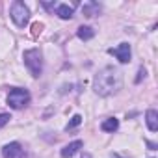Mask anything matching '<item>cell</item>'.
<instances>
[{
    "mask_svg": "<svg viewBox=\"0 0 158 158\" xmlns=\"http://www.w3.org/2000/svg\"><path fill=\"white\" fill-rule=\"evenodd\" d=\"M121 88H123V73L117 67L108 65V67L101 69L93 78V89L101 97L115 95L121 91Z\"/></svg>",
    "mask_w": 158,
    "mask_h": 158,
    "instance_id": "cell-1",
    "label": "cell"
},
{
    "mask_svg": "<svg viewBox=\"0 0 158 158\" xmlns=\"http://www.w3.org/2000/svg\"><path fill=\"white\" fill-rule=\"evenodd\" d=\"M23 60H24V65L28 67V71H30V74L34 78L41 76V73H43V56H41V50L39 48L26 50L24 56H23Z\"/></svg>",
    "mask_w": 158,
    "mask_h": 158,
    "instance_id": "cell-2",
    "label": "cell"
},
{
    "mask_svg": "<svg viewBox=\"0 0 158 158\" xmlns=\"http://www.w3.org/2000/svg\"><path fill=\"white\" fill-rule=\"evenodd\" d=\"M10 17L11 21L19 26V28H24L28 23H30V10L24 2H21V0H15V2L11 4V10H10Z\"/></svg>",
    "mask_w": 158,
    "mask_h": 158,
    "instance_id": "cell-3",
    "label": "cell"
},
{
    "mask_svg": "<svg viewBox=\"0 0 158 158\" xmlns=\"http://www.w3.org/2000/svg\"><path fill=\"white\" fill-rule=\"evenodd\" d=\"M30 101V93L26 89H21V88H15L8 93V104L15 110H21L23 106H26Z\"/></svg>",
    "mask_w": 158,
    "mask_h": 158,
    "instance_id": "cell-4",
    "label": "cell"
},
{
    "mask_svg": "<svg viewBox=\"0 0 158 158\" xmlns=\"http://www.w3.org/2000/svg\"><path fill=\"white\" fill-rule=\"evenodd\" d=\"M2 156L4 158H24V149L21 147L19 141H11L2 147Z\"/></svg>",
    "mask_w": 158,
    "mask_h": 158,
    "instance_id": "cell-5",
    "label": "cell"
},
{
    "mask_svg": "<svg viewBox=\"0 0 158 158\" xmlns=\"http://www.w3.org/2000/svg\"><path fill=\"white\" fill-rule=\"evenodd\" d=\"M110 54H114L121 63H128L130 61V45L128 43H121L115 48H110Z\"/></svg>",
    "mask_w": 158,
    "mask_h": 158,
    "instance_id": "cell-6",
    "label": "cell"
},
{
    "mask_svg": "<svg viewBox=\"0 0 158 158\" xmlns=\"http://www.w3.org/2000/svg\"><path fill=\"white\" fill-rule=\"evenodd\" d=\"M82 145H84V143H82L80 139H76V141H71L69 145H65V147L61 149V152H60V154H61V158H73V156H74L78 151L82 149Z\"/></svg>",
    "mask_w": 158,
    "mask_h": 158,
    "instance_id": "cell-7",
    "label": "cell"
},
{
    "mask_svg": "<svg viewBox=\"0 0 158 158\" xmlns=\"http://www.w3.org/2000/svg\"><path fill=\"white\" fill-rule=\"evenodd\" d=\"M73 13H74V8H73V6H67V4H60V6H56V15H58L60 19H63V21L71 19Z\"/></svg>",
    "mask_w": 158,
    "mask_h": 158,
    "instance_id": "cell-8",
    "label": "cell"
},
{
    "mask_svg": "<svg viewBox=\"0 0 158 158\" xmlns=\"http://www.w3.org/2000/svg\"><path fill=\"white\" fill-rule=\"evenodd\" d=\"M145 119H147L149 130H151V132H156V130H158V114H156V110H147Z\"/></svg>",
    "mask_w": 158,
    "mask_h": 158,
    "instance_id": "cell-9",
    "label": "cell"
},
{
    "mask_svg": "<svg viewBox=\"0 0 158 158\" xmlns=\"http://www.w3.org/2000/svg\"><path fill=\"white\" fill-rule=\"evenodd\" d=\"M82 11H84L86 17H95V15L101 13V6H99L97 2H86V4L82 6Z\"/></svg>",
    "mask_w": 158,
    "mask_h": 158,
    "instance_id": "cell-10",
    "label": "cell"
},
{
    "mask_svg": "<svg viewBox=\"0 0 158 158\" xmlns=\"http://www.w3.org/2000/svg\"><path fill=\"white\" fill-rule=\"evenodd\" d=\"M101 128H102L104 132H115V130L119 128V121H117L115 117H110V119H106V121H102V125H101Z\"/></svg>",
    "mask_w": 158,
    "mask_h": 158,
    "instance_id": "cell-11",
    "label": "cell"
},
{
    "mask_svg": "<svg viewBox=\"0 0 158 158\" xmlns=\"http://www.w3.org/2000/svg\"><path fill=\"white\" fill-rule=\"evenodd\" d=\"M78 37H80L82 41H88V39H91L93 35H95V32H93V28H89V26H80L78 28Z\"/></svg>",
    "mask_w": 158,
    "mask_h": 158,
    "instance_id": "cell-12",
    "label": "cell"
},
{
    "mask_svg": "<svg viewBox=\"0 0 158 158\" xmlns=\"http://www.w3.org/2000/svg\"><path fill=\"white\" fill-rule=\"evenodd\" d=\"M80 123H82V115H78V114H76V115H73L71 123L67 125V130H69V128H74V127H78Z\"/></svg>",
    "mask_w": 158,
    "mask_h": 158,
    "instance_id": "cell-13",
    "label": "cell"
},
{
    "mask_svg": "<svg viewBox=\"0 0 158 158\" xmlns=\"http://www.w3.org/2000/svg\"><path fill=\"white\" fill-rule=\"evenodd\" d=\"M10 119H11V115H10V114H0V127L8 125V123H10Z\"/></svg>",
    "mask_w": 158,
    "mask_h": 158,
    "instance_id": "cell-14",
    "label": "cell"
},
{
    "mask_svg": "<svg viewBox=\"0 0 158 158\" xmlns=\"http://www.w3.org/2000/svg\"><path fill=\"white\" fill-rule=\"evenodd\" d=\"M141 76H145V69H143V67L139 69V73H138V76H136V82H141Z\"/></svg>",
    "mask_w": 158,
    "mask_h": 158,
    "instance_id": "cell-15",
    "label": "cell"
},
{
    "mask_svg": "<svg viewBox=\"0 0 158 158\" xmlns=\"http://www.w3.org/2000/svg\"><path fill=\"white\" fill-rule=\"evenodd\" d=\"M82 158H91V156H89V154H88V152H86V154H84V156H82Z\"/></svg>",
    "mask_w": 158,
    "mask_h": 158,
    "instance_id": "cell-16",
    "label": "cell"
}]
</instances>
